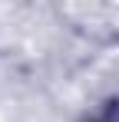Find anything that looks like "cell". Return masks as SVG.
<instances>
[{
  "label": "cell",
  "instance_id": "cell-1",
  "mask_svg": "<svg viewBox=\"0 0 119 122\" xmlns=\"http://www.w3.org/2000/svg\"><path fill=\"white\" fill-rule=\"evenodd\" d=\"M96 122H119V106H109V109H106Z\"/></svg>",
  "mask_w": 119,
  "mask_h": 122
}]
</instances>
